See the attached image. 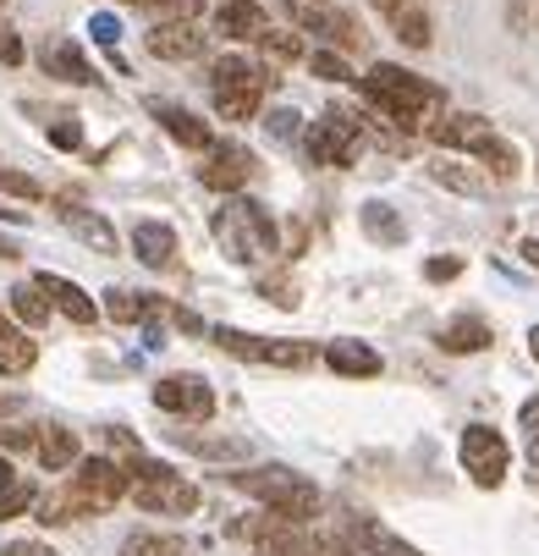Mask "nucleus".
I'll return each instance as SVG.
<instances>
[{"label": "nucleus", "instance_id": "nucleus-42", "mask_svg": "<svg viewBox=\"0 0 539 556\" xmlns=\"http://www.w3.org/2000/svg\"><path fill=\"white\" fill-rule=\"evenodd\" d=\"M154 12H161L166 23H193V17L204 12V0H161Z\"/></svg>", "mask_w": 539, "mask_h": 556}, {"label": "nucleus", "instance_id": "nucleus-12", "mask_svg": "<svg viewBox=\"0 0 539 556\" xmlns=\"http://www.w3.org/2000/svg\"><path fill=\"white\" fill-rule=\"evenodd\" d=\"M50 204H55L61 226H66L84 249H94V254H116V226H111L100 210H89L84 199H72V193H55Z\"/></svg>", "mask_w": 539, "mask_h": 556}, {"label": "nucleus", "instance_id": "nucleus-35", "mask_svg": "<svg viewBox=\"0 0 539 556\" xmlns=\"http://www.w3.org/2000/svg\"><path fill=\"white\" fill-rule=\"evenodd\" d=\"M392 28H397V39H402L408 50H429V39H435V28H429V12H424V7H408L402 17H392Z\"/></svg>", "mask_w": 539, "mask_h": 556}, {"label": "nucleus", "instance_id": "nucleus-23", "mask_svg": "<svg viewBox=\"0 0 539 556\" xmlns=\"http://www.w3.org/2000/svg\"><path fill=\"white\" fill-rule=\"evenodd\" d=\"M215 28L226 34V39H265L270 34V17H265V7L259 0H238V7H220L215 12Z\"/></svg>", "mask_w": 539, "mask_h": 556}, {"label": "nucleus", "instance_id": "nucleus-55", "mask_svg": "<svg viewBox=\"0 0 539 556\" xmlns=\"http://www.w3.org/2000/svg\"><path fill=\"white\" fill-rule=\"evenodd\" d=\"M220 7H238V0H220Z\"/></svg>", "mask_w": 539, "mask_h": 556}, {"label": "nucleus", "instance_id": "nucleus-53", "mask_svg": "<svg viewBox=\"0 0 539 556\" xmlns=\"http://www.w3.org/2000/svg\"><path fill=\"white\" fill-rule=\"evenodd\" d=\"M528 353H534V358H539V326H534V331H528Z\"/></svg>", "mask_w": 539, "mask_h": 556}, {"label": "nucleus", "instance_id": "nucleus-17", "mask_svg": "<svg viewBox=\"0 0 539 556\" xmlns=\"http://www.w3.org/2000/svg\"><path fill=\"white\" fill-rule=\"evenodd\" d=\"M132 254L149 265V270H171L177 265V231L166 220H138L132 226Z\"/></svg>", "mask_w": 539, "mask_h": 556}, {"label": "nucleus", "instance_id": "nucleus-34", "mask_svg": "<svg viewBox=\"0 0 539 556\" xmlns=\"http://www.w3.org/2000/svg\"><path fill=\"white\" fill-rule=\"evenodd\" d=\"M259 55H265L270 66H292V61H308V50H303V39H297L292 28H270V34L259 39Z\"/></svg>", "mask_w": 539, "mask_h": 556}, {"label": "nucleus", "instance_id": "nucleus-19", "mask_svg": "<svg viewBox=\"0 0 539 556\" xmlns=\"http://www.w3.org/2000/svg\"><path fill=\"white\" fill-rule=\"evenodd\" d=\"M171 441L188 446L193 457H209V463H243V457H254V441H248V435H220V430L193 435V430H171Z\"/></svg>", "mask_w": 539, "mask_h": 556}, {"label": "nucleus", "instance_id": "nucleus-38", "mask_svg": "<svg viewBox=\"0 0 539 556\" xmlns=\"http://www.w3.org/2000/svg\"><path fill=\"white\" fill-rule=\"evenodd\" d=\"M517 425H523V435H528V468L539 473V396H528V403H523Z\"/></svg>", "mask_w": 539, "mask_h": 556}, {"label": "nucleus", "instance_id": "nucleus-26", "mask_svg": "<svg viewBox=\"0 0 539 556\" xmlns=\"http://www.w3.org/2000/svg\"><path fill=\"white\" fill-rule=\"evenodd\" d=\"M39 364V342H28V331L7 326V314H0V375H28Z\"/></svg>", "mask_w": 539, "mask_h": 556}, {"label": "nucleus", "instance_id": "nucleus-25", "mask_svg": "<svg viewBox=\"0 0 539 556\" xmlns=\"http://www.w3.org/2000/svg\"><path fill=\"white\" fill-rule=\"evenodd\" d=\"M490 342H496V331H490V320H479V314H462V320L440 326V348L446 353H485Z\"/></svg>", "mask_w": 539, "mask_h": 556}, {"label": "nucleus", "instance_id": "nucleus-24", "mask_svg": "<svg viewBox=\"0 0 539 556\" xmlns=\"http://www.w3.org/2000/svg\"><path fill=\"white\" fill-rule=\"evenodd\" d=\"M325 364H331L336 375H347V380H374V375L385 369V358H380L374 348H363V342H331V348H325Z\"/></svg>", "mask_w": 539, "mask_h": 556}, {"label": "nucleus", "instance_id": "nucleus-8", "mask_svg": "<svg viewBox=\"0 0 539 556\" xmlns=\"http://www.w3.org/2000/svg\"><path fill=\"white\" fill-rule=\"evenodd\" d=\"M72 491H77V502H84L89 513H111L127 491H132V480H127V468L116 463V457H84L77 463V473L66 480Z\"/></svg>", "mask_w": 539, "mask_h": 556}, {"label": "nucleus", "instance_id": "nucleus-45", "mask_svg": "<svg viewBox=\"0 0 539 556\" xmlns=\"http://www.w3.org/2000/svg\"><path fill=\"white\" fill-rule=\"evenodd\" d=\"M462 276V260L457 254H446V260H429L424 265V281H457Z\"/></svg>", "mask_w": 539, "mask_h": 556}, {"label": "nucleus", "instance_id": "nucleus-44", "mask_svg": "<svg viewBox=\"0 0 539 556\" xmlns=\"http://www.w3.org/2000/svg\"><path fill=\"white\" fill-rule=\"evenodd\" d=\"M89 34H94L100 45H116V39H121V23H116V12H94V17H89Z\"/></svg>", "mask_w": 539, "mask_h": 556}, {"label": "nucleus", "instance_id": "nucleus-21", "mask_svg": "<svg viewBox=\"0 0 539 556\" xmlns=\"http://www.w3.org/2000/svg\"><path fill=\"white\" fill-rule=\"evenodd\" d=\"M34 457H39V468H50V473H66V468L84 463V452H77V435H72L66 425H39Z\"/></svg>", "mask_w": 539, "mask_h": 556}, {"label": "nucleus", "instance_id": "nucleus-11", "mask_svg": "<svg viewBox=\"0 0 539 556\" xmlns=\"http://www.w3.org/2000/svg\"><path fill=\"white\" fill-rule=\"evenodd\" d=\"M281 7L292 12V23H297V28H308V34H325V39H331V45H342V50L363 45V28H358L347 12H336L331 0H281Z\"/></svg>", "mask_w": 539, "mask_h": 556}, {"label": "nucleus", "instance_id": "nucleus-27", "mask_svg": "<svg viewBox=\"0 0 539 556\" xmlns=\"http://www.w3.org/2000/svg\"><path fill=\"white\" fill-rule=\"evenodd\" d=\"M474 161H479V172H485V177H496V182H512V177L523 172V154H517L501 132H490V138L474 149Z\"/></svg>", "mask_w": 539, "mask_h": 556}, {"label": "nucleus", "instance_id": "nucleus-49", "mask_svg": "<svg viewBox=\"0 0 539 556\" xmlns=\"http://www.w3.org/2000/svg\"><path fill=\"white\" fill-rule=\"evenodd\" d=\"M17 480H23V473L12 468V457H0V496H7V491H12Z\"/></svg>", "mask_w": 539, "mask_h": 556}, {"label": "nucleus", "instance_id": "nucleus-7", "mask_svg": "<svg viewBox=\"0 0 539 556\" xmlns=\"http://www.w3.org/2000/svg\"><path fill=\"white\" fill-rule=\"evenodd\" d=\"M363 154V122L347 111H325L308 127V161L315 166H358Z\"/></svg>", "mask_w": 539, "mask_h": 556}, {"label": "nucleus", "instance_id": "nucleus-40", "mask_svg": "<svg viewBox=\"0 0 539 556\" xmlns=\"http://www.w3.org/2000/svg\"><path fill=\"white\" fill-rule=\"evenodd\" d=\"M50 143L66 149V154L84 149V127H77V116H55V122H50Z\"/></svg>", "mask_w": 539, "mask_h": 556}, {"label": "nucleus", "instance_id": "nucleus-9", "mask_svg": "<svg viewBox=\"0 0 539 556\" xmlns=\"http://www.w3.org/2000/svg\"><path fill=\"white\" fill-rule=\"evenodd\" d=\"M462 468L474 473V485H485V491H496L501 480H506V463H512V446L501 441V430H490V425H469L462 430Z\"/></svg>", "mask_w": 539, "mask_h": 556}, {"label": "nucleus", "instance_id": "nucleus-47", "mask_svg": "<svg viewBox=\"0 0 539 556\" xmlns=\"http://www.w3.org/2000/svg\"><path fill=\"white\" fill-rule=\"evenodd\" d=\"M265 127H270L275 138H297V111H275V116H270Z\"/></svg>", "mask_w": 539, "mask_h": 556}, {"label": "nucleus", "instance_id": "nucleus-41", "mask_svg": "<svg viewBox=\"0 0 539 556\" xmlns=\"http://www.w3.org/2000/svg\"><path fill=\"white\" fill-rule=\"evenodd\" d=\"M23 55H28V50H23V34H17L7 17H0V61H7V66H23Z\"/></svg>", "mask_w": 539, "mask_h": 556}, {"label": "nucleus", "instance_id": "nucleus-39", "mask_svg": "<svg viewBox=\"0 0 539 556\" xmlns=\"http://www.w3.org/2000/svg\"><path fill=\"white\" fill-rule=\"evenodd\" d=\"M259 292H265L275 308H297V281H292V276H265Z\"/></svg>", "mask_w": 539, "mask_h": 556}, {"label": "nucleus", "instance_id": "nucleus-1", "mask_svg": "<svg viewBox=\"0 0 539 556\" xmlns=\"http://www.w3.org/2000/svg\"><path fill=\"white\" fill-rule=\"evenodd\" d=\"M209 231H215V243H220V254H226L231 265H275V254H281L275 220L265 215V204H254V199H243V193H231V199L215 210Z\"/></svg>", "mask_w": 539, "mask_h": 556}, {"label": "nucleus", "instance_id": "nucleus-46", "mask_svg": "<svg viewBox=\"0 0 539 556\" xmlns=\"http://www.w3.org/2000/svg\"><path fill=\"white\" fill-rule=\"evenodd\" d=\"M0 556H55L44 540H7V551H0Z\"/></svg>", "mask_w": 539, "mask_h": 556}, {"label": "nucleus", "instance_id": "nucleus-13", "mask_svg": "<svg viewBox=\"0 0 539 556\" xmlns=\"http://www.w3.org/2000/svg\"><path fill=\"white\" fill-rule=\"evenodd\" d=\"M248 177H254V154L238 149V143H215V149L204 154V166H198V182L215 188V193H226V199L238 193Z\"/></svg>", "mask_w": 539, "mask_h": 556}, {"label": "nucleus", "instance_id": "nucleus-14", "mask_svg": "<svg viewBox=\"0 0 539 556\" xmlns=\"http://www.w3.org/2000/svg\"><path fill=\"white\" fill-rule=\"evenodd\" d=\"M143 45H149V55H161V61H198L209 50V34L198 23H154Z\"/></svg>", "mask_w": 539, "mask_h": 556}, {"label": "nucleus", "instance_id": "nucleus-28", "mask_svg": "<svg viewBox=\"0 0 539 556\" xmlns=\"http://www.w3.org/2000/svg\"><path fill=\"white\" fill-rule=\"evenodd\" d=\"M358 220H363V231L374 237V243H380V249H397V243H402V237H408V226H402V215H397L392 204H385V199H369V204L358 210Z\"/></svg>", "mask_w": 539, "mask_h": 556}, {"label": "nucleus", "instance_id": "nucleus-16", "mask_svg": "<svg viewBox=\"0 0 539 556\" xmlns=\"http://www.w3.org/2000/svg\"><path fill=\"white\" fill-rule=\"evenodd\" d=\"M34 287L50 298V308H61L72 326H94L100 320V303L77 287V281H66V276H55V270H44V276H34Z\"/></svg>", "mask_w": 539, "mask_h": 556}, {"label": "nucleus", "instance_id": "nucleus-37", "mask_svg": "<svg viewBox=\"0 0 539 556\" xmlns=\"http://www.w3.org/2000/svg\"><path fill=\"white\" fill-rule=\"evenodd\" d=\"M39 502V491H34V480H17L7 496H0V523H7V518H17V513H28Z\"/></svg>", "mask_w": 539, "mask_h": 556}, {"label": "nucleus", "instance_id": "nucleus-54", "mask_svg": "<svg viewBox=\"0 0 539 556\" xmlns=\"http://www.w3.org/2000/svg\"><path fill=\"white\" fill-rule=\"evenodd\" d=\"M528 260H534V265H539V237H534V243H528Z\"/></svg>", "mask_w": 539, "mask_h": 556}, {"label": "nucleus", "instance_id": "nucleus-32", "mask_svg": "<svg viewBox=\"0 0 539 556\" xmlns=\"http://www.w3.org/2000/svg\"><path fill=\"white\" fill-rule=\"evenodd\" d=\"M105 314H111L116 326H138V320H149V314H154V303H149L143 292L111 287V292H105Z\"/></svg>", "mask_w": 539, "mask_h": 556}, {"label": "nucleus", "instance_id": "nucleus-3", "mask_svg": "<svg viewBox=\"0 0 539 556\" xmlns=\"http://www.w3.org/2000/svg\"><path fill=\"white\" fill-rule=\"evenodd\" d=\"M226 485L231 491H243L254 502H265V513L286 518V523H308L320 513V491L303 480L297 468L286 463H270V468H238V473H226Z\"/></svg>", "mask_w": 539, "mask_h": 556}, {"label": "nucleus", "instance_id": "nucleus-15", "mask_svg": "<svg viewBox=\"0 0 539 556\" xmlns=\"http://www.w3.org/2000/svg\"><path fill=\"white\" fill-rule=\"evenodd\" d=\"M424 132H429V143H440L446 154H451V149L474 154V149H479V143L496 132V127H490L485 116H474V111H446V116H440V122H429Z\"/></svg>", "mask_w": 539, "mask_h": 556}, {"label": "nucleus", "instance_id": "nucleus-33", "mask_svg": "<svg viewBox=\"0 0 539 556\" xmlns=\"http://www.w3.org/2000/svg\"><path fill=\"white\" fill-rule=\"evenodd\" d=\"M12 314H17V320L23 326H50V298L34 287V281H23V287H12Z\"/></svg>", "mask_w": 539, "mask_h": 556}, {"label": "nucleus", "instance_id": "nucleus-31", "mask_svg": "<svg viewBox=\"0 0 539 556\" xmlns=\"http://www.w3.org/2000/svg\"><path fill=\"white\" fill-rule=\"evenodd\" d=\"M188 540L182 534H154V529H138L121 540V556H182Z\"/></svg>", "mask_w": 539, "mask_h": 556}, {"label": "nucleus", "instance_id": "nucleus-30", "mask_svg": "<svg viewBox=\"0 0 539 556\" xmlns=\"http://www.w3.org/2000/svg\"><path fill=\"white\" fill-rule=\"evenodd\" d=\"M429 177H435L440 188H451V193H485V188H490V177H485V172L462 166V161H435V166H429Z\"/></svg>", "mask_w": 539, "mask_h": 556}, {"label": "nucleus", "instance_id": "nucleus-51", "mask_svg": "<svg viewBox=\"0 0 539 556\" xmlns=\"http://www.w3.org/2000/svg\"><path fill=\"white\" fill-rule=\"evenodd\" d=\"M0 260H23V249L12 243V237H0Z\"/></svg>", "mask_w": 539, "mask_h": 556}, {"label": "nucleus", "instance_id": "nucleus-48", "mask_svg": "<svg viewBox=\"0 0 539 556\" xmlns=\"http://www.w3.org/2000/svg\"><path fill=\"white\" fill-rule=\"evenodd\" d=\"M369 7H374L380 17H402L408 7H419V0H369Z\"/></svg>", "mask_w": 539, "mask_h": 556}, {"label": "nucleus", "instance_id": "nucleus-36", "mask_svg": "<svg viewBox=\"0 0 539 556\" xmlns=\"http://www.w3.org/2000/svg\"><path fill=\"white\" fill-rule=\"evenodd\" d=\"M308 72L325 77V84H352V66L336 50H315V55H308Z\"/></svg>", "mask_w": 539, "mask_h": 556}, {"label": "nucleus", "instance_id": "nucleus-52", "mask_svg": "<svg viewBox=\"0 0 539 556\" xmlns=\"http://www.w3.org/2000/svg\"><path fill=\"white\" fill-rule=\"evenodd\" d=\"M116 7H149V12H154V7H161V0H116Z\"/></svg>", "mask_w": 539, "mask_h": 556}, {"label": "nucleus", "instance_id": "nucleus-18", "mask_svg": "<svg viewBox=\"0 0 539 556\" xmlns=\"http://www.w3.org/2000/svg\"><path fill=\"white\" fill-rule=\"evenodd\" d=\"M39 66H44V77H61V84H94V66H89V55L77 50L72 39H44V50H39Z\"/></svg>", "mask_w": 539, "mask_h": 556}, {"label": "nucleus", "instance_id": "nucleus-10", "mask_svg": "<svg viewBox=\"0 0 539 556\" xmlns=\"http://www.w3.org/2000/svg\"><path fill=\"white\" fill-rule=\"evenodd\" d=\"M154 408L204 425L215 414V391H209L204 375H166V380H154Z\"/></svg>", "mask_w": 539, "mask_h": 556}, {"label": "nucleus", "instance_id": "nucleus-22", "mask_svg": "<svg viewBox=\"0 0 539 556\" xmlns=\"http://www.w3.org/2000/svg\"><path fill=\"white\" fill-rule=\"evenodd\" d=\"M154 122L166 127V138L171 143H182V149H198V154H209L215 149V132L193 116V111H182V105H154Z\"/></svg>", "mask_w": 539, "mask_h": 556}, {"label": "nucleus", "instance_id": "nucleus-50", "mask_svg": "<svg viewBox=\"0 0 539 556\" xmlns=\"http://www.w3.org/2000/svg\"><path fill=\"white\" fill-rule=\"evenodd\" d=\"M0 220H12V226H23V220H28V210H12V204H0Z\"/></svg>", "mask_w": 539, "mask_h": 556}, {"label": "nucleus", "instance_id": "nucleus-43", "mask_svg": "<svg viewBox=\"0 0 539 556\" xmlns=\"http://www.w3.org/2000/svg\"><path fill=\"white\" fill-rule=\"evenodd\" d=\"M0 188H7V193H17V199H39V193H44L34 177H23V172H7V166H0Z\"/></svg>", "mask_w": 539, "mask_h": 556}, {"label": "nucleus", "instance_id": "nucleus-5", "mask_svg": "<svg viewBox=\"0 0 539 556\" xmlns=\"http://www.w3.org/2000/svg\"><path fill=\"white\" fill-rule=\"evenodd\" d=\"M209 94H215V111L226 122H254L265 105V72L243 55H220L209 66Z\"/></svg>", "mask_w": 539, "mask_h": 556}, {"label": "nucleus", "instance_id": "nucleus-6", "mask_svg": "<svg viewBox=\"0 0 539 556\" xmlns=\"http://www.w3.org/2000/svg\"><path fill=\"white\" fill-rule=\"evenodd\" d=\"M220 353L231 358H248V364H270V369H308L315 364V342H297V337H254L238 326H215L209 331Z\"/></svg>", "mask_w": 539, "mask_h": 556}, {"label": "nucleus", "instance_id": "nucleus-20", "mask_svg": "<svg viewBox=\"0 0 539 556\" xmlns=\"http://www.w3.org/2000/svg\"><path fill=\"white\" fill-rule=\"evenodd\" d=\"M347 534L358 540V551H369V556H424L419 545H408L402 534H392L380 518H369V513H358V518H347Z\"/></svg>", "mask_w": 539, "mask_h": 556}, {"label": "nucleus", "instance_id": "nucleus-29", "mask_svg": "<svg viewBox=\"0 0 539 556\" xmlns=\"http://www.w3.org/2000/svg\"><path fill=\"white\" fill-rule=\"evenodd\" d=\"M34 507H39V523H44V529H55V523H77V518H94L84 502H77V491H72V485H61V491L39 496Z\"/></svg>", "mask_w": 539, "mask_h": 556}, {"label": "nucleus", "instance_id": "nucleus-2", "mask_svg": "<svg viewBox=\"0 0 539 556\" xmlns=\"http://www.w3.org/2000/svg\"><path fill=\"white\" fill-rule=\"evenodd\" d=\"M363 100H369L385 122H392V127H402V138H408V127H413L419 116H429V111L446 105V94L429 84V77L402 72V66H392V61H374V66H369Z\"/></svg>", "mask_w": 539, "mask_h": 556}, {"label": "nucleus", "instance_id": "nucleus-4", "mask_svg": "<svg viewBox=\"0 0 539 556\" xmlns=\"http://www.w3.org/2000/svg\"><path fill=\"white\" fill-rule=\"evenodd\" d=\"M127 480H132V502L143 507V513H154V518H188L193 507H198V485H188L177 468H166V463H149V457H138V463H127Z\"/></svg>", "mask_w": 539, "mask_h": 556}]
</instances>
